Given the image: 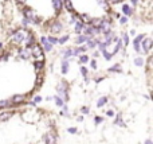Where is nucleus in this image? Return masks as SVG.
<instances>
[{
  "instance_id": "nucleus-1",
  "label": "nucleus",
  "mask_w": 153,
  "mask_h": 144,
  "mask_svg": "<svg viewBox=\"0 0 153 144\" xmlns=\"http://www.w3.org/2000/svg\"><path fill=\"white\" fill-rule=\"evenodd\" d=\"M27 35H28V31H26V30H16V31L13 32L11 40H12L15 45H18V43H22L24 39H26Z\"/></svg>"
},
{
  "instance_id": "nucleus-2",
  "label": "nucleus",
  "mask_w": 153,
  "mask_h": 144,
  "mask_svg": "<svg viewBox=\"0 0 153 144\" xmlns=\"http://www.w3.org/2000/svg\"><path fill=\"white\" fill-rule=\"evenodd\" d=\"M56 92H58V94L61 96V98L63 100V101H67V100H69V94H67V84L65 82V81H62L61 84H58V86H56Z\"/></svg>"
},
{
  "instance_id": "nucleus-3",
  "label": "nucleus",
  "mask_w": 153,
  "mask_h": 144,
  "mask_svg": "<svg viewBox=\"0 0 153 144\" xmlns=\"http://www.w3.org/2000/svg\"><path fill=\"white\" fill-rule=\"evenodd\" d=\"M30 48H31V57H34L36 61H43V50L40 46H38L36 43H34Z\"/></svg>"
},
{
  "instance_id": "nucleus-4",
  "label": "nucleus",
  "mask_w": 153,
  "mask_h": 144,
  "mask_svg": "<svg viewBox=\"0 0 153 144\" xmlns=\"http://www.w3.org/2000/svg\"><path fill=\"white\" fill-rule=\"evenodd\" d=\"M62 30H63V26H62L61 22H54L53 24H50V31L53 32V34H58Z\"/></svg>"
},
{
  "instance_id": "nucleus-5",
  "label": "nucleus",
  "mask_w": 153,
  "mask_h": 144,
  "mask_svg": "<svg viewBox=\"0 0 153 144\" xmlns=\"http://www.w3.org/2000/svg\"><path fill=\"white\" fill-rule=\"evenodd\" d=\"M152 45H153V42H152L151 38H144V39H143V45H141V46H143V53H144V51L146 53V51L151 50Z\"/></svg>"
},
{
  "instance_id": "nucleus-6",
  "label": "nucleus",
  "mask_w": 153,
  "mask_h": 144,
  "mask_svg": "<svg viewBox=\"0 0 153 144\" xmlns=\"http://www.w3.org/2000/svg\"><path fill=\"white\" fill-rule=\"evenodd\" d=\"M11 101L13 102V105H19L26 101V96H24V94H15V96L11 98Z\"/></svg>"
},
{
  "instance_id": "nucleus-7",
  "label": "nucleus",
  "mask_w": 153,
  "mask_h": 144,
  "mask_svg": "<svg viewBox=\"0 0 153 144\" xmlns=\"http://www.w3.org/2000/svg\"><path fill=\"white\" fill-rule=\"evenodd\" d=\"M43 142H45V144H55L56 137L51 134H46L45 136H43Z\"/></svg>"
},
{
  "instance_id": "nucleus-8",
  "label": "nucleus",
  "mask_w": 153,
  "mask_h": 144,
  "mask_svg": "<svg viewBox=\"0 0 153 144\" xmlns=\"http://www.w3.org/2000/svg\"><path fill=\"white\" fill-rule=\"evenodd\" d=\"M19 57H20L22 59L30 58V57H31V50H30V48H27V47L20 48V50H19Z\"/></svg>"
},
{
  "instance_id": "nucleus-9",
  "label": "nucleus",
  "mask_w": 153,
  "mask_h": 144,
  "mask_svg": "<svg viewBox=\"0 0 153 144\" xmlns=\"http://www.w3.org/2000/svg\"><path fill=\"white\" fill-rule=\"evenodd\" d=\"M40 42H42V45H43V48H45L46 51H51L53 50V45H51L50 42L47 40V38H45V37H42V39H40Z\"/></svg>"
},
{
  "instance_id": "nucleus-10",
  "label": "nucleus",
  "mask_w": 153,
  "mask_h": 144,
  "mask_svg": "<svg viewBox=\"0 0 153 144\" xmlns=\"http://www.w3.org/2000/svg\"><path fill=\"white\" fill-rule=\"evenodd\" d=\"M12 107H15V105H13V102L11 100H1L0 101V108L1 109H4V108H12Z\"/></svg>"
},
{
  "instance_id": "nucleus-11",
  "label": "nucleus",
  "mask_w": 153,
  "mask_h": 144,
  "mask_svg": "<svg viewBox=\"0 0 153 144\" xmlns=\"http://www.w3.org/2000/svg\"><path fill=\"white\" fill-rule=\"evenodd\" d=\"M122 13H124L125 16H130L133 13L132 7H130L129 4H124V5H122Z\"/></svg>"
},
{
  "instance_id": "nucleus-12",
  "label": "nucleus",
  "mask_w": 153,
  "mask_h": 144,
  "mask_svg": "<svg viewBox=\"0 0 153 144\" xmlns=\"http://www.w3.org/2000/svg\"><path fill=\"white\" fill-rule=\"evenodd\" d=\"M12 112H0V121H8L12 117Z\"/></svg>"
},
{
  "instance_id": "nucleus-13",
  "label": "nucleus",
  "mask_w": 153,
  "mask_h": 144,
  "mask_svg": "<svg viewBox=\"0 0 153 144\" xmlns=\"http://www.w3.org/2000/svg\"><path fill=\"white\" fill-rule=\"evenodd\" d=\"M62 4H63V0H53V7L56 12H59L62 8Z\"/></svg>"
},
{
  "instance_id": "nucleus-14",
  "label": "nucleus",
  "mask_w": 153,
  "mask_h": 144,
  "mask_svg": "<svg viewBox=\"0 0 153 144\" xmlns=\"http://www.w3.org/2000/svg\"><path fill=\"white\" fill-rule=\"evenodd\" d=\"M63 5H65V8H66L69 12H74V7H73V4H71L70 0H63Z\"/></svg>"
},
{
  "instance_id": "nucleus-15",
  "label": "nucleus",
  "mask_w": 153,
  "mask_h": 144,
  "mask_svg": "<svg viewBox=\"0 0 153 144\" xmlns=\"http://www.w3.org/2000/svg\"><path fill=\"white\" fill-rule=\"evenodd\" d=\"M95 46H97V40H94L93 38H89V39H87L86 47H87V48H94Z\"/></svg>"
},
{
  "instance_id": "nucleus-16",
  "label": "nucleus",
  "mask_w": 153,
  "mask_h": 144,
  "mask_svg": "<svg viewBox=\"0 0 153 144\" xmlns=\"http://www.w3.org/2000/svg\"><path fill=\"white\" fill-rule=\"evenodd\" d=\"M83 27H85V24H83V22H81V20H78L75 23V32H81L82 30H83Z\"/></svg>"
},
{
  "instance_id": "nucleus-17",
  "label": "nucleus",
  "mask_w": 153,
  "mask_h": 144,
  "mask_svg": "<svg viewBox=\"0 0 153 144\" xmlns=\"http://www.w3.org/2000/svg\"><path fill=\"white\" fill-rule=\"evenodd\" d=\"M98 4H100L105 11L109 10V1L108 0H98Z\"/></svg>"
},
{
  "instance_id": "nucleus-18",
  "label": "nucleus",
  "mask_w": 153,
  "mask_h": 144,
  "mask_svg": "<svg viewBox=\"0 0 153 144\" xmlns=\"http://www.w3.org/2000/svg\"><path fill=\"white\" fill-rule=\"evenodd\" d=\"M35 69L36 70H42L45 67V61H35Z\"/></svg>"
},
{
  "instance_id": "nucleus-19",
  "label": "nucleus",
  "mask_w": 153,
  "mask_h": 144,
  "mask_svg": "<svg viewBox=\"0 0 153 144\" xmlns=\"http://www.w3.org/2000/svg\"><path fill=\"white\" fill-rule=\"evenodd\" d=\"M42 84H43V74H39L36 77V81H35V86L39 88V86H42Z\"/></svg>"
},
{
  "instance_id": "nucleus-20",
  "label": "nucleus",
  "mask_w": 153,
  "mask_h": 144,
  "mask_svg": "<svg viewBox=\"0 0 153 144\" xmlns=\"http://www.w3.org/2000/svg\"><path fill=\"white\" fill-rule=\"evenodd\" d=\"M67 72H69V62H66V59H65V61L62 62V73L66 74Z\"/></svg>"
},
{
  "instance_id": "nucleus-21",
  "label": "nucleus",
  "mask_w": 153,
  "mask_h": 144,
  "mask_svg": "<svg viewBox=\"0 0 153 144\" xmlns=\"http://www.w3.org/2000/svg\"><path fill=\"white\" fill-rule=\"evenodd\" d=\"M106 102H108V98H106V97H101V98L97 101V107H98V108L103 107V105H105Z\"/></svg>"
},
{
  "instance_id": "nucleus-22",
  "label": "nucleus",
  "mask_w": 153,
  "mask_h": 144,
  "mask_svg": "<svg viewBox=\"0 0 153 144\" xmlns=\"http://www.w3.org/2000/svg\"><path fill=\"white\" fill-rule=\"evenodd\" d=\"M134 65H136V66H144L143 57H137V58H134Z\"/></svg>"
},
{
  "instance_id": "nucleus-23",
  "label": "nucleus",
  "mask_w": 153,
  "mask_h": 144,
  "mask_svg": "<svg viewBox=\"0 0 153 144\" xmlns=\"http://www.w3.org/2000/svg\"><path fill=\"white\" fill-rule=\"evenodd\" d=\"M86 40H87V37H86V35H79V37H76L75 42H76V43H83V42H86Z\"/></svg>"
},
{
  "instance_id": "nucleus-24",
  "label": "nucleus",
  "mask_w": 153,
  "mask_h": 144,
  "mask_svg": "<svg viewBox=\"0 0 153 144\" xmlns=\"http://www.w3.org/2000/svg\"><path fill=\"white\" fill-rule=\"evenodd\" d=\"M109 72H113V73H121V66L120 65H114L113 67L109 69Z\"/></svg>"
},
{
  "instance_id": "nucleus-25",
  "label": "nucleus",
  "mask_w": 153,
  "mask_h": 144,
  "mask_svg": "<svg viewBox=\"0 0 153 144\" xmlns=\"http://www.w3.org/2000/svg\"><path fill=\"white\" fill-rule=\"evenodd\" d=\"M47 40H48V42H50L53 46L58 43V38H55V37H48V38H47Z\"/></svg>"
},
{
  "instance_id": "nucleus-26",
  "label": "nucleus",
  "mask_w": 153,
  "mask_h": 144,
  "mask_svg": "<svg viewBox=\"0 0 153 144\" xmlns=\"http://www.w3.org/2000/svg\"><path fill=\"white\" fill-rule=\"evenodd\" d=\"M79 62H81V63H86V62H89V57L85 55V54L83 55H81L79 57Z\"/></svg>"
},
{
  "instance_id": "nucleus-27",
  "label": "nucleus",
  "mask_w": 153,
  "mask_h": 144,
  "mask_svg": "<svg viewBox=\"0 0 153 144\" xmlns=\"http://www.w3.org/2000/svg\"><path fill=\"white\" fill-rule=\"evenodd\" d=\"M54 100H55V104L58 105V107H63V102H65V101L61 98V97H55Z\"/></svg>"
},
{
  "instance_id": "nucleus-28",
  "label": "nucleus",
  "mask_w": 153,
  "mask_h": 144,
  "mask_svg": "<svg viewBox=\"0 0 153 144\" xmlns=\"http://www.w3.org/2000/svg\"><path fill=\"white\" fill-rule=\"evenodd\" d=\"M69 40V35H65V37H62V38H59L58 39V43H61V45H63L65 42H67Z\"/></svg>"
},
{
  "instance_id": "nucleus-29",
  "label": "nucleus",
  "mask_w": 153,
  "mask_h": 144,
  "mask_svg": "<svg viewBox=\"0 0 153 144\" xmlns=\"http://www.w3.org/2000/svg\"><path fill=\"white\" fill-rule=\"evenodd\" d=\"M116 124H118V125L125 127V124L122 123V117H121V115H118V116H117V119H116Z\"/></svg>"
},
{
  "instance_id": "nucleus-30",
  "label": "nucleus",
  "mask_w": 153,
  "mask_h": 144,
  "mask_svg": "<svg viewBox=\"0 0 153 144\" xmlns=\"http://www.w3.org/2000/svg\"><path fill=\"white\" fill-rule=\"evenodd\" d=\"M102 54H103V57H105V59H108V61H110L111 59V57H113V54H109L108 51H102Z\"/></svg>"
},
{
  "instance_id": "nucleus-31",
  "label": "nucleus",
  "mask_w": 153,
  "mask_h": 144,
  "mask_svg": "<svg viewBox=\"0 0 153 144\" xmlns=\"http://www.w3.org/2000/svg\"><path fill=\"white\" fill-rule=\"evenodd\" d=\"M62 115H63V116H67V117H69V116H70V113H69V108L65 107V108H63V110H62Z\"/></svg>"
},
{
  "instance_id": "nucleus-32",
  "label": "nucleus",
  "mask_w": 153,
  "mask_h": 144,
  "mask_svg": "<svg viewBox=\"0 0 153 144\" xmlns=\"http://www.w3.org/2000/svg\"><path fill=\"white\" fill-rule=\"evenodd\" d=\"M122 39H124V45H128V43H129V38H128L126 34H122Z\"/></svg>"
},
{
  "instance_id": "nucleus-33",
  "label": "nucleus",
  "mask_w": 153,
  "mask_h": 144,
  "mask_svg": "<svg viewBox=\"0 0 153 144\" xmlns=\"http://www.w3.org/2000/svg\"><path fill=\"white\" fill-rule=\"evenodd\" d=\"M81 110H82V113H83V115H89V113H90V109L87 107H83Z\"/></svg>"
},
{
  "instance_id": "nucleus-34",
  "label": "nucleus",
  "mask_w": 153,
  "mask_h": 144,
  "mask_svg": "<svg viewBox=\"0 0 153 144\" xmlns=\"http://www.w3.org/2000/svg\"><path fill=\"white\" fill-rule=\"evenodd\" d=\"M81 73H82V75H85V77H86V75H87V67L82 66L81 67Z\"/></svg>"
},
{
  "instance_id": "nucleus-35",
  "label": "nucleus",
  "mask_w": 153,
  "mask_h": 144,
  "mask_svg": "<svg viewBox=\"0 0 153 144\" xmlns=\"http://www.w3.org/2000/svg\"><path fill=\"white\" fill-rule=\"evenodd\" d=\"M126 22H128V18H126V16H121V18H120V23H121V24H125Z\"/></svg>"
},
{
  "instance_id": "nucleus-36",
  "label": "nucleus",
  "mask_w": 153,
  "mask_h": 144,
  "mask_svg": "<svg viewBox=\"0 0 153 144\" xmlns=\"http://www.w3.org/2000/svg\"><path fill=\"white\" fill-rule=\"evenodd\" d=\"M28 23H30L28 19H27V18H23V20H22V24H23L24 27H27V26H28Z\"/></svg>"
},
{
  "instance_id": "nucleus-37",
  "label": "nucleus",
  "mask_w": 153,
  "mask_h": 144,
  "mask_svg": "<svg viewBox=\"0 0 153 144\" xmlns=\"http://www.w3.org/2000/svg\"><path fill=\"white\" fill-rule=\"evenodd\" d=\"M94 121H95V124H101L103 121V119L102 117H100V116H97V117L94 119Z\"/></svg>"
},
{
  "instance_id": "nucleus-38",
  "label": "nucleus",
  "mask_w": 153,
  "mask_h": 144,
  "mask_svg": "<svg viewBox=\"0 0 153 144\" xmlns=\"http://www.w3.org/2000/svg\"><path fill=\"white\" fill-rule=\"evenodd\" d=\"M67 132H70V134H76L78 131H76V128H74V127H71V128L67 129Z\"/></svg>"
},
{
  "instance_id": "nucleus-39",
  "label": "nucleus",
  "mask_w": 153,
  "mask_h": 144,
  "mask_svg": "<svg viewBox=\"0 0 153 144\" xmlns=\"http://www.w3.org/2000/svg\"><path fill=\"white\" fill-rule=\"evenodd\" d=\"M90 66H91V67H93V69H97V62H95V61H94V59H93V61H91V62H90Z\"/></svg>"
},
{
  "instance_id": "nucleus-40",
  "label": "nucleus",
  "mask_w": 153,
  "mask_h": 144,
  "mask_svg": "<svg viewBox=\"0 0 153 144\" xmlns=\"http://www.w3.org/2000/svg\"><path fill=\"white\" fill-rule=\"evenodd\" d=\"M40 101H42V97H39V96H36V97L34 98V102H35V104H38V102H40Z\"/></svg>"
},
{
  "instance_id": "nucleus-41",
  "label": "nucleus",
  "mask_w": 153,
  "mask_h": 144,
  "mask_svg": "<svg viewBox=\"0 0 153 144\" xmlns=\"http://www.w3.org/2000/svg\"><path fill=\"white\" fill-rule=\"evenodd\" d=\"M106 115H108L109 117H113V116H114V112H113V110H111V109H109L108 112H106Z\"/></svg>"
},
{
  "instance_id": "nucleus-42",
  "label": "nucleus",
  "mask_w": 153,
  "mask_h": 144,
  "mask_svg": "<svg viewBox=\"0 0 153 144\" xmlns=\"http://www.w3.org/2000/svg\"><path fill=\"white\" fill-rule=\"evenodd\" d=\"M109 1H110L111 4H118V3H121L122 0H109Z\"/></svg>"
},
{
  "instance_id": "nucleus-43",
  "label": "nucleus",
  "mask_w": 153,
  "mask_h": 144,
  "mask_svg": "<svg viewBox=\"0 0 153 144\" xmlns=\"http://www.w3.org/2000/svg\"><path fill=\"white\" fill-rule=\"evenodd\" d=\"M16 1H18L19 4H26V1H27V0H16Z\"/></svg>"
},
{
  "instance_id": "nucleus-44",
  "label": "nucleus",
  "mask_w": 153,
  "mask_h": 144,
  "mask_svg": "<svg viewBox=\"0 0 153 144\" xmlns=\"http://www.w3.org/2000/svg\"><path fill=\"white\" fill-rule=\"evenodd\" d=\"M144 144H153V143H152V140H146V142L144 143Z\"/></svg>"
},
{
  "instance_id": "nucleus-45",
  "label": "nucleus",
  "mask_w": 153,
  "mask_h": 144,
  "mask_svg": "<svg viewBox=\"0 0 153 144\" xmlns=\"http://www.w3.org/2000/svg\"><path fill=\"white\" fill-rule=\"evenodd\" d=\"M138 0H132V4H137Z\"/></svg>"
},
{
  "instance_id": "nucleus-46",
  "label": "nucleus",
  "mask_w": 153,
  "mask_h": 144,
  "mask_svg": "<svg viewBox=\"0 0 153 144\" xmlns=\"http://www.w3.org/2000/svg\"><path fill=\"white\" fill-rule=\"evenodd\" d=\"M3 47V45H1V43H0V48H1Z\"/></svg>"
}]
</instances>
